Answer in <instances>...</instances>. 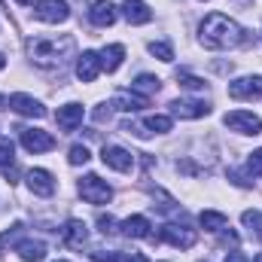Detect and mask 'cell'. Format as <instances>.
Listing matches in <instances>:
<instances>
[{
  "label": "cell",
  "mask_w": 262,
  "mask_h": 262,
  "mask_svg": "<svg viewBox=\"0 0 262 262\" xmlns=\"http://www.w3.org/2000/svg\"><path fill=\"white\" fill-rule=\"evenodd\" d=\"M201 43L207 49H235L244 43V31L241 25H235L229 15L223 12H210L201 21Z\"/></svg>",
  "instance_id": "obj_1"
},
{
  "label": "cell",
  "mask_w": 262,
  "mask_h": 262,
  "mask_svg": "<svg viewBox=\"0 0 262 262\" xmlns=\"http://www.w3.org/2000/svg\"><path fill=\"white\" fill-rule=\"evenodd\" d=\"M73 52V37H31L28 40V55L37 67H61L64 58Z\"/></svg>",
  "instance_id": "obj_2"
},
{
  "label": "cell",
  "mask_w": 262,
  "mask_h": 262,
  "mask_svg": "<svg viewBox=\"0 0 262 262\" xmlns=\"http://www.w3.org/2000/svg\"><path fill=\"white\" fill-rule=\"evenodd\" d=\"M156 241H165V244H171V247H180V250H189L192 244H195V229H189V226H177V223H168V226H162L159 229V235H152Z\"/></svg>",
  "instance_id": "obj_3"
},
{
  "label": "cell",
  "mask_w": 262,
  "mask_h": 262,
  "mask_svg": "<svg viewBox=\"0 0 262 262\" xmlns=\"http://www.w3.org/2000/svg\"><path fill=\"white\" fill-rule=\"evenodd\" d=\"M79 195L85 198L89 204H107L113 198V189L107 186V180H101L98 174H85L79 180Z\"/></svg>",
  "instance_id": "obj_4"
},
{
  "label": "cell",
  "mask_w": 262,
  "mask_h": 262,
  "mask_svg": "<svg viewBox=\"0 0 262 262\" xmlns=\"http://www.w3.org/2000/svg\"><path fill=\"white\" fill-rule=\"evenodd\" d=\"M223 122H226V128L238 131V134H262V119L247 110H232L223 116Z\"/></svg>",
  "instance_id": "obj_5"
},
{
  "label": "cell",
  "mask_w": 262,
  "mask_h": 262,
  "mask_svg": "<svg viewBox=\"0 0 262 262\" xmlns=\"http://www.w3.org/2000/svg\"><path fill=\"white\" fill-rule=\"evenodd\" d=\"M21 146L28 152H34V156L37 152H49V149H55V137L43 128H21Z\"/></svg>",
  "instance_id": "obj_6"
},
{
  "label": "cell",
  "mask_w": 262,
  "mask_h": 262,
  "mask_svg": "<svg viewBox=\"0 0 262 262\" xmlns=\"http://www.w3.org/2000/svg\"><path fill=\"white\" fill-rule=\"evenodd\" d=\"M262 95V76H241L235 82H229V98L235 101H253Z\"/></svg>",
  "instance_id": "obj_7"
},
{
  "label": "cell",
  "mask_w": 262,
  "mask_h": 262,
  "mask_svg": "<svg viewBox=\"0 0 262 262\" xmlns=\"http://www.w3.org/2000/svg\"><path fill=\"white\" fill-rule=\"evenodd\" d=\"M34 15H37L40 21H46V25H58V21H67L70 9H67L64 0H40V3L34 6Z\"/></svg>",
  "instance_id": "obj_8"
},
{
  "label": "cell",
  "mask_w": 262,
  "mask_h": 262,
  "mask_svg": "<svg viewBox=\"0 0 262 262\" xmlns=\"http://www.w3.org/2000/svg\"><path fill=\"white\" fill-rule=\"evenodd\" d=\"M101 162H104L107 168L125 174V171H131V165H134V152L122 149V146H104V149H101Z\"/></svg>",
  "instance_id": "obj_9"
},
{
  "label": "cell",
  "mask_w": 262,
  "mask_h": 262,
  "mask_svg": "<svg viewBox=\"0 0 262 262\" xmlns=\"http://www.w3.org/2000/svg\"><path fill=\"white\" fill-rule=\"evenodd\" d=\"M25 180H28V189L40 198H49L55 192V180H52V174H49L46 168H31Z\"/></svg>",
  "instance_id": "obj_10"
},
{
  "label": "cell",
  "mask_w": 262,
  "mask_h": 262,
  "mask_svg": "<svg viewBox=\"0 0 262 262\" xmlns=\"http://www.w3.org/2000/svg\"><path fill=\"white\" fill-rule=\"evenodd\" d=\"M171 113L180 116V119H201V116L210 113V104L192 101V98H177V101H171Z\"/></svg>",
  "instance_id": "obj_11"
},
{
  "label": "cell",
  "mask_w": 262,
  "mask_h": 262,
  "mask_svg": "<svg viewBox=\"0 0 262 262\" xmlns=\"http://www.w3.org/2000/svg\"><path fill=\"white\" fill-rule=\"evenodd\" d=\"M9 107L15 110V113H21V116H31V119H43L46 116V107L37 101V98H31V95H12L9 98Z\"/></svg>",
  "instance_id": "obj_12"
},
{
  "label": "cell",
  "mask_w": 262,
  "mask_h": 262,
  "mask_svg": "<svg viewBox=\"0 0 262 262\" xmlns=\"http://www.w3.org/2000/svg\"><path fill=\"white\" fill-rule=\"evenodd\" d=\"M61 241H64L70 250H82V244L89 241V229L82 220H67L64 229H61Z\"/></svg>",
  "instance_id": "obj_13"
},
{
  "label": "cell",
  "mask_w": 262,
  "mask_h": 262,
  "mask_svg": "<svg viewBox=\"0 0 262 262\" xmlns=\"http://www.w3.org/2000/svg\"><path fill=\"white\" fill-rule=\"evenodd\" d=\"M82 116H85V107L82 104H64V107H58L55 122H58L61 131H73V128L82 125Z\"/></svg>",
  "instance_id": "obj_14"
},
{
  "label": "cell",
  "mask_w": 262,
  "mask_h": 262,
  "mask_svg": "<svg viewBox=\"0 0 262 262\" xmlns=\"http://www.w3.org/2000/svg\"><path fill=\"white\" fill-rule=\"evenodd\" d=\"M101 70H104V67H101V55H98V52H82V55L76 58V76H79L82 82H95Z\"/></svg>",
  "instance_id": "obj_15"
},
{
  "label": "cell",
  "mask_w": 262,
  "mask_h": 262,
  "mask_svg": "<svg viewBox=\"0 0 262 262\" xmlns=\"http://www.w3.org/2000/svg\"><path fill=\"white\" fill-rule=\"evenodd\" d=\"M116 6L110 3V0H95L92 3V9H89V18H92V25H98V28H110L113 21H116Z\"/></svg>",
  "instance_id": "obj_16"
},
{
  "label": "cell",
  "mask_w": 262,
  "mask_h": 262,
  "mask_svg": "<svg viewBox=\"0 0 262 262\" xmlns=\"http://www.w3.org/2000/svg\"><path fill=\"white\" fill-rule=\"evenodd\" d=\"M122 12H125V18H128L131 25H146V21H152V9H149L143 0H125Z\"/></svg>",
  "instance_id": "obj_17"
},
{
  "label": "cell",
  "mask_w": 262,
  "mask_h": 262,
  "mask_svg": "<svg viewBox=\"0 0 262 262\" xmlns=\"http://www.w3.org/2000/svg\"><path fill=\"white\" fill-rule=\"evenodd\" d=\"M125 61V46H119V43H113V46H107L104 52H101V67L107 70V73H116L119 67Z\"/></svg>",
  "instance_id": "obj_18"
},
{
  "label": "cell",
  "mask_w": 262,
  "mask_h": 262,
  "mask_svg": "<svg viewBox=\"0 0 262 262\" xmlns=\"http://www.w3.org/2000/svg\"><path fill=\"white\" fill-rule=\"evenodd\" d=\"M152 226H149V220L146 216H140V213H134L128 216L125 223H122V232L128 235V238H152V232H149Z\"/></svg>",
  "instance_id": "obj_19"
},
{
  "label": "cell",
  "mask_w": 262,
  "mask_h": 262,
  "mask_svg": "<svg viewBox=\"0 0 262 262\" xmlns=\"http://www.w3.org/2000/svg\"><path fill=\"white\" fill-rule=\"evenodd\" d=\"M149 104V98H143V95H128V92H119L116 95V101H113V107L116 110H125V113H137V110H143Z\"/></svg>",
  "instance_id": "obj_20"
},
{
  "label": "cell",
  "mask_w": 262,
  "mask_h": 262,
  "mask_svg": "<svg viewBox=\"0 0 262 262\" xmlns=\"http://www.w3.org/2000/svg\"><path fill=\"white\" fill-rule=\"evenodd\" d=\"M15 250H18V256L25 262H43L46 259V244H43V241H31V238H28V241H21Z\"/></svg>",
  "instance_id": "obj_21"
},
{
  "label": "cell",
  "mask_w": 262,
  "mask_h": 262,
  "mask_svg": "<svg viewBox=\"0 0 262 262\" xmlns=\"http://www.w3.org/2000/svg\"><path fill=\"white\" fill-rule=\"evenodd\" d=\"M131 89L146 98V95H156V92L162 89V82H159V76H152V73H140V76L131 82Z\"/></svg>",
  "instance_id": "obj_22"
},
{
  "label": "cell",
  "mask_w": 262,
  "mask_h": 262,
  "mask_svg": "<svg viewBox=\"0 0 262 262\" xmlns=\"http://www.w3.org/2000/svg\"><path fill=\"white\" fill-rule=\"evenodd\" d=\"M198 223H201V229H207V232H223V229H226V213H216V210H201Z\"/></svg>",
  "instance_id": "obj_23"
},
{
  "label": "cell",
  "mask_w": 262,
  "mask_h": 262,
  "mask_svg": "<svg viewBox=\"0 0 262 262\" xmlns=\"http://www.w3.org/2000/svg\"><path fill=\"white\" fill-rule=\"evenodd\" d=\"M143 128L149 134H165V131H171V116H146Z\"/></svg>",
  "instance_id": "obj_24"
},
{
  "label": "cell",
  "mask_w": 262,
  "mask_h": 262,
  "mask_svg": "<svg viewBox=\"0 0 262 262\" xmlns=\"http://www.w3.org/2000/svg\"><path fill=\"white\" fill-rule=\"evenodd\" d=\"M241 220H244V226L250 229V235H256V238L262 241V213L259 210H244Z\"/></svg>",
  "instance_id": "obj_25"
},
{
  "label": "cell",
  "mask_w": 262,
  "mask_h": 262,
  "mask_svg": "<svg viewBox=\"0 0 262 262\" xmlns=\"http://www.w3.org/2000/svg\"><path fill=\"white\" fill-rule=\"evenodd\" d=\"M92 156H89V146H82V143H73L70 146V152H67V162L70 165H85Z\"/></svg>",
  "instance_id": "obj_26"
},
{
  "label": "cell",
  "mask_w": 262,
  "mask_h": 262,
  "mask_svg": "<svg viewBox=\"0 0 262 262\" xmlns=\"http://www.w3.org/2000/svg\"><path fill=\"white\" fill-rule=\"evenodd\" d=\"M12 159H15V146H12V140H9V137H0V168L12 165Z\"/></svg>",
  "instance_id": "obj_27"
},
{
  "label": "cell",
  "mask_w": 262,
  "mask_h": 262,
  "mask_svg": "<svg viewBox=\"0 0 262 262\" xmlns=\"http://www.w3.org/2000/svg\"><path fill=\"white\" fill-rule=\"evenodd\" d=\"M177 82H180L183 89H192V92H198V89H204V85H207L204 79H198V76L186 73V70H180V73H177Z\"/></svg>",
  "instance_id": "obj_28"
},
{
  "label": "cell",
  "mask_w": 262,
  "mask_h": 262,
  "mask_svg": "<svg viewBox=\"0 0 262 262\" xmlns=\"http://www.w3.org/2000/svg\"><path fill=\"white\" fill-rule=\"evenodd\" d=\"M149 52H152L159 61H174V49H171L168 43H156V40H152V43H149Z\"/></svg>",
  "instance_id": "obj_29"
},
{
  "label": "cell",
  "mask_w": 262,
  "mask_h": 262,
  "mask_svg": "<svg viewBox=\"0 0 262 262\" xmlns=\"http://www.w3.org/2000/svg\"><path fill=\"white\" fill-rule=\"evenodd\" d=\"M247 171H250L253 177H262V149H253V152H250V159H247Z\"/></svg>",
  "instance_id": "obj_30"
},
{
  "label": "cell",
  "mask_w": 262,
  "mask_h": 262,
  "mask_svg": "<svg viewBox=\"0 0 262 262\" xmlns=\"http://www.w3.org/2000/svg\"><path fill=\"white\" fill-rule=\"evenodd\" d=\"M98 229H101V235H113L116 232V220L113 216H98Z\"/></svg>",
  "instance_id": "obj_31"
},
{
  "label": "cell",
  "mask_w": 262,
  "mask_h": 262,
  "mask_svg": "<svg viewBox=\"0 0 262 262\" xmlns=\"http://www.w3.org/2000/svg\"><path fill=\"white\" fill-rule=\"evenodd\" d=\"M229 180H232L235 186H250V180H244V177H241L238 171H229Z\"/></svg>",
  "instance_id": "obj_32"
},
{
  "label": "cell",
  "mask_w": 262,
  "mask_h": 262,
  "mask_svg": "<svg viewBox=\"0 0 262 262\" xmlns=\"http://www.w3.org/2000/svg\"><path fill=\"white\" fill-rule=\"evenodd\" d=\"M223 262H250V259H247L244 253H229V256H226Z\"/></svg>",
  "instance_id": "obj_33"
},
{
  "label": "cell",
  "mask_w": 262,
  "mask_h": 262,
  "mask_svg": "<svg viewBox=\"0 0 262 262\" xmlns=\"http://www.w3.org/2000/svg\"><path fill=\"white\" fill-rule=\"evenodd\" d=\"M6 107H9V98H3V95H0V110H6Z\"/></svg>",
  "instance_id": "obj_34"
},
{
  "label": "cell",
  "mask_w": 262,
  "mask_h": 262,
  "mask_svg": "<svg viewBox=\"0 0 262 262\" xmlns=\"http://www.w3.org/2000/svg\"><path fill=\"white\" fill-rule=\"evenodd\" d=\"M15 3H31V6H34V3H40V0H15Z\"/></svg>",
  "instance_id": "obj_35"
},
{
  "label": "cell",
  "mask_w": 262,
  "mask_h": 262,
  "mask_svg": "<svg viewBox=\"0 0 262 262\" xmlns=\"http://www.w3.org/2000/svg\"><path fill=\"white\" fill-rule=\"evenodd\" d=\"M3 67H6V58H3V55H0V70H3Z\"/></svg>",
  "instance_id": "obj_36"
},
{
  "label": "cell",
  "mask_w": 262,
  "mask_h": 262,
  "mask_svg": "<svg viewBox=\"0 0 262 262\" xmlns=\"http://www.w3.org/2000/svg\"><path fill=\"white\" fill-rule=\"evenodd\" d=\"M253 262H262V253H256V256H253Z\"/></svg>",
  "instance_id": "obj_37"
},
{
  "label": "cell",
  "mask_w": 262,
  "mask_h": 262,
  "mask_svg": "<svg viewBox=\"0 0 262 262\" xmlns=\"http://www.w3.org/2000/svg\"><path fill=\"white\" fill-rule=\"evenodd\" d=\"M61 262H67V259H61Z\"/></svg>",
  "instance_id": "obj_38"
}]
</instances>
